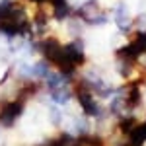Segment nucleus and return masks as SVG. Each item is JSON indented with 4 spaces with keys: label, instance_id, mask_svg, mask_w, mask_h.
<instances>
[{
    "label": "nucleus",
    "instance_id": "1",
    "mask_svg": "<svg viewBox=\"0 0 146 146\" xmlns=\"http://www.w3.org/2000/svg\"><path fill=\"white\" fill-rule=\"evenodd\" d=\"M74 16H78L84 23H88V25H98V27H100V25H105V23L109 22L107 12L103 10V6H101L98 0H86V2H82L80 6H76Z\"/></svg>",
    "mask_w": 146,
    "mask_h": 146
},
{
    "label": "nucleus",
    "instance_id": "3",
    "mask_svg": "<svg viewBox=\"0 0 146 146\" xmlns=\"http://www.w3.org/2000/svg\"><path fill=\"white\" fill-rule=\"evenodd\" d=\"M37 53H41L43 58L51 64H56L62 56V43L53 37V35H47V37H41L37 41Z\"/></svg>",
    "mask_w": 146,
    "mask_h": 146
},
{
    "label": "nucleus",
    "instance_id": "7",
    "mask_svg": "<svg viewBox=\"0 0 146 146\" xmlns=\"http://www.w3.org/2000/svg\"><path fill=\"white\" fill-rule=\"evenodd\" d=\"M55 6V20L56 22H66L68 18L74 14V8L68 0H53Z\"/></svg>",
    "mask_w": 146,
    "mask_h": 146
},
{
    "label": "nucleus",
    "instance_id": "12",
    "mask_svg": "<svg viewBox=\"0 0 146 146\" xmlns=\"http://www.w3.org/2000/svg\"><path fill=\"white\" fill-rule=\"evenodd\" d=\"M135 62H136V66L140 68L142 72H146V51H140V53L136 55Z\"/></svg>",
    "mask_w": 146,
    "mask_h": 146
},
{
    "label": "nucleus",
    "instance_id": "4",
    "mask_svg": "<svg viewBox=\"0 0 146 146\" xmlns=\"http://www.w3.org/2000/svg\"><path fill=\"white\" fill-rule=\"evenodd\" d=\"M68 133H72L74 136H86L90 135V123H88V117L84 115H72L70 117V129Z\"/></svg>",
    "mask_w": 146,
    "mask_h": 146
},
{
    "label": "nucleus",
    "instance_id": "11",
    "mask_svg": "<svg viewBox=\"0 0 146 146\" xmlns=\"http://www.w3.org/2000/svg\"><path fill=\"white\" fill-rule=\"evenodd\" d=\"M49 121L55 125V127H60L62 121H64V113L58 105H51L49 107Z\"/></svg>",
    "mask_w": 146,
    "mask_h": 146
},
{
    "label": "nucleus",
    "instance_id": "15",
    "mask_svg": "<svg viewBox=\"0 0 146 146\" xmlns=\"http://www.w3.org/2000/svg\"><path fill=\"white\" fill-rule=\"evenodd\" d=\"M142 127H144V131H146V119H144V121H142Z\"/></svg>",
    "mask_w": 146,
    "mask_h": 146
},
{
    "label": "nucleus",
    "instance_id": "6",
    "mask_svg": "<svg viewBox=\"0 0 146 146\" xmlns=\"http://www.w3.org/2000/svg\"><path fill=\"white\" fill-rule=\"evenodd\" d=\"M113 14H115V23H117L119 31H129V29L133 27L131 16H129V10H127L125 4H117L115 10H113Z\"/></svg>",
    "mask_w": 146,
    "mask_h": 146
},
{
    "label": "nucleus",
    "instance_id": "14",
    "mask_svg": "<svg viewBox=\"0 0 146 146\" xmlns=\"http://www.w3.org/2000/svg\"><path fill=\"white\" fill-rule=\"evenodd\" d=\"M121 146H135V144H131V142H125V144H121Z\"/></svg>",
    "mask_w": 146,
    "mask_h": 146
},
{
    "label": "nucleus",
    "instance_id": "5",
    "mask_svg": "<svg viewBox=\"0 0 146 146\" xmlns=\"http://www.w3.org/2000/svg\"><path fill=\"white\" fill-rule=\"evenodd\" d=\"M49 96H51V100L55 101L56 105H66L68 101L72 100L74 90L70 88V84H64V86H58V88L49 90Z\"/></svg>",
    "mask_w": 146,
    "mask_h": 146
},
{
    "label": "nucleus",
    "instance_id": "2",
    "mask_svg": "<svg viewBox=\"0 0 146 146\" xmlns=\"http://www.w3.org/2000/svg\"><path fill=\"white\" fill-rule=\"evenodd\" d=\"M25 101L23 100H4L0 103V127L12 129L16 121L22 117Z\"/></svg>",
    "mask_w": 146,
    "mask_h": 146
},
{
    "label": "nucleus",
    "instance_id": "10",
    "mask_svg": "<svg viewBox=\"0 0 146 146\" xmlns=\"http://www.w3.org/2000/svg\"><path fill=\"white\" fill-rule=\"evenodd\" d=\"M74 146H103V140L98 135H86V136H78Z\"/></svg>",
    "mask_w": 146,
    "mask_h": 146
},
{
    "label": "nucleus",
    "instance_id": "8",
    "mask_svg": "<svg viewBox=\"0 0 146 146\" xmlns=\"http://www.w3.org/2000/svg\"><path fill=\"white\" fill-rule=\"evenodd\" d=\"M66 27H68V33L72 35V39H76V37H80L82 35V31H84V22L80 20L78 16H70L66 20Z\"/></svg>",
    "mask_w": 146,
    "mask_h": 146
},
{
    "label": "nucleus",
    "instance_id": "13",
    "mask_svg": "<svg viewBox=\"0 0 146 146\" xmlns=\"http://www.w3.org/2000/svg\"><path fill=\"white\" fill-rule=\"evenodd\" d=\"M29 2H33L35 6H37V4H41V2H45V0H29Z\"/></svg>",
    "mask_w": 146,
    "mask_h": 146
},
{
    "label": "nucleus",
    "instance_id": "9",
    "mask_svg": "<svg viewBox=\"0 0 146 146\" xmlns=\"http://www.w3.org/2000/svg\"><path fill=\"white\" fill-rule=\"evenodd\" d=\"M51 74V62H47L45 58L33 64V80H45Z\"/></svg>",
    "mask_w": 146,
    "mask_h": 146
}]
</instances>
